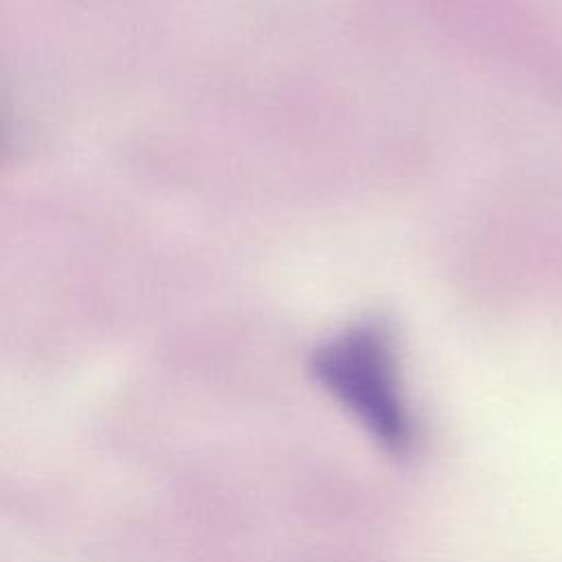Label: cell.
<instances>
[{"mask_svg":"<svg viewBox=\"0 0 562 562\" xmlns=\"http://www.w3.org/2000/svg\"><path fill=\"white\" fill-rule=\"evenodd\" d=\"M312 375L386 450L402 454L415 441L395 342L375 321L347 327L312 356Z\"/></svg>","mask_w":562,"mask_h":562,"instance_id":"cell-1","label":"cell"}]
</instances>
